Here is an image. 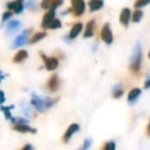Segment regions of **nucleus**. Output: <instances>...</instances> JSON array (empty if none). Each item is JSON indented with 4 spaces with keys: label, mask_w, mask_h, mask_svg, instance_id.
<instances>
[{
    "label": "nucleus",
    "mask_w": 150,
    "mask_h": 150,
    "mask_svg": "<svg viewBox=\"0 0 150 150\" xmlns=\"http://www.w3.org/2000/svg\"><path fill=\"white\" fill-rule=\"evenodd\" d=\"M94 30H95V20H92L90 21L88 24H86V31H84L83 37L84 38H90L94 35Z\"/></svg>",
    "instance_id": "nucleus-17"
},
{
    "label": "nucleus",
    "mask_w": 150,
    "mask_h": 150,
    "mask_svg": "<svg viewBox=\"0 0 150 150\" xmlns=\"http://www.w3.org/2000/svg\"><path fill=\"white\" fill-rule=\"evenodd\" d=\"M148 57H149V59H150V52H149V54H148Z\"/></svg>",
    "instance_id": "nucleus-36"
},
{
    "label": "nucleus",
    "mask_w": 150,
    "mask_h": 150,
    "mask_svg": "<svg viewBox=\"0 0 150 150\" xmlns=\"http://www.w3.org/2000/svg\"><path fill=\"white\" fill-rule=\"evenodd\" d=\"M125 93V88L121 84H116V86H113L112 90V97L114 99H119Z\"/></svg>",
    "instance_id": "nucleus-19"
},
{
    "label": "nucleus",
    "mask_w": 150,
    "mask_h": 150,
    "mask_svg": "<svg viewBox=\"0 0 150 150\" xmlns=\"http://www.w3.org/2000/svg\"><path fill=\"white\" fill-rule=\"evenodd\" d=\"M78 129H79V125L78 123H72L71 125H69V127L67 129V131L65 132L64 136H63V141L68 142L72 138V136L76 132H78Z\"/></svg>",
    "instance_id": "nucleus-9"
},
{
    "label": "nucleus",
    "mask_w": 150,
    "mask_h": 150,
    "mask_svg": "<svg viewBox=\"0 0 150 150\" xmlns=\"http://www.w3.org/2000/svg\"><path fill=\"white\" fill-rule=\"evenodd\" d=\"M116 148V145L113 141H109V142H106L103 146V149L104 150H114Z\"/></svg>",
    "instance_id": "nucleus-25"
},
{
    "label": "nucleus",
    "mask_w": 150,
    "mask_h": 150,
    "mask_svg": "<svg viewBox=\"0 0 150 150\" xmlns=\"http://www.w3.org/2000/svg\"><path fill=\"white\" fill-rule=\"evenodd\" d=\"M142 91L139 88H134L133 90L129 91V95H127V101L129 103H134L137 101V99L139 98V96L141 95Z\"/></svg>",
    "instance_id": "nucleus-14"
},
{
    "label": "nucleus",
    "mask_w": 150,
    "mask_h": 150,
    "mask_svg": "<svg viewBox=\"0 0 150 150\" xmlns=\"http://www.w3.org/2000/svg\"><path fill=\"white\" fill-rule=\"evenodd\" d=\"M45 36H46L45 32H37V33H35L31 37V39H30V43L31 44L36 43V42H38V41H40V40L43 39Z\"/></svg>",
    "instance_id": "nucleus-20"
},
{
    "label": "nucleus",
    "mask_w": 150,
    "mask_h": 150,
    "mask_svg": "<svg viewBox=\"0 0 150 150\" xmlns=\"http://www.w3.org/2000/svg\"><path fill=\"white\" fill-rule=\"evenodd\" d=\"M20 26H21V22L17 21V20H13V21H11L7 24L6 32L7 33H13V32H16L19 29Z\"/></svg>",
    "instance_id": "nucleus-18"
},
{
    "label": "nucleus",
    "mask_w": 150,
    "mask_h": 150,
    "mask_svg": "<svg viewBox=\"0 0 150 150\" xmlns=\"http://www.w3.org/2000/svg\"><path fill=\"white\" fill-rule=\"evenodd\" d=\"M48 29H52V30H54V29H60L62 28V22L60 21L59 19H54L47 26Z\"/></svg>",
    "instance_id": "nucleus-22"
},
{
    "label": "nucleus",
    "mask_w": 150,
    "mask_h": 150,
    "mask_svg": "<svg viewBox=\"0 0 150 150\" xmlns=\"http://www.w3.org/2000/svg\"><path fill=\"white\" fill-rule=\"evenodd\" d=\"M32 149H33V146L29 145V144H28V145H25L23 147V150H32Z\"/></svg>",
    "instance_id": "nucleus-34"
},
{
    "label": "nucleus",
    "mask_w": 150,
    "mask_h": 150,
    "mask_svg": "<svg viewBox=\"0 0 150 150\" xmlns=\"http://www.w3.org/2000/svg\"><path fill=\"white\" fill-rule=\"evenodd\" d=\"M104 5L103 0H90L88 1V7L91 11H97L101 9Z\"/></svg>",
    "instance_id": "nucleus-15"
},
{
    "label": "nucleus",
    "mask_w": 150,
    "mask_h": 150,
    "mask_svg": "<svg viewBox=\"0 0 150 150\" xmlns=\"http://www.w3.org/2000/svg\"><path fill=\"white\" fill-rule=\"evenodd\" d=\"M31 30H25L23 31L17 38L15 39V41L13 42L11 44V47L13 48H18V47H21V46L25 45L27 43L28 39H29V33Z\"/></svg>",
    "instance_id": "nucleus-6"
},
{
    "label": "nucleus",
    "mask_w": 150,
    "mask_h": 150,
    "mask_svg": "<svg viewBox=\"0 0 150 150\" xmlns=\"http://www.w3.org/2000/svg\"><path fill=\"white\" fill-rule=\"evenodd\" d=\"M82 28H83V25H82L81 23H76L74 26L72 27V29H71L70 33H69L68 35V38L69 39H74V38H76L78 35H79V33L82 31Z\"/></svg>",
    "instance_id": "nucleus-13"
},
{
    "label": "nucleus",
    "mask_w": 150,
    "mask_h": 150,
    "mask_svg": "<svg viewBox=\"0 0 150 150\" xmlns=\"http://www.w3.org/2000/svg\"><path fill=\"white\" fill-rule=\"evenodd\" d=\"M64 2V0H52V2H50V8L52 9H56L57 7L61 6Z\"/></svg>",
    "instance_id": "nucleus-26"
},
{
    "label": "nucleus",
    "mask_w": 150,
    "mask_h": 150,
    "mask_svg": "<svg viewBox=\"0 0 150 150\" xmlns=\"http://www.w3.org/2000/svg\"><path fill=\"white\" fill-rule=\"evenodd\" d=\"M13 105H11V107L9 106H7V107H5V106H1V111H3V113H4V116H5V118L6 119H11L13 118V115H11V108H13Z\"/></svg>",
    "instance_id": "nucleus-23"
},
{
    "label": "nucleus",
    "mask_w": 150,
    "mask_h": 150,
    "mask_svg": "<svg viewBox=\"0 0 150 150\" xmlns=\"http://www.w3.org/2000/svg\"><path fill=\"white\" fill-rule=\"evenodd\" d=\"M5 102V96H4V93L2 91H0V105L2 104V103Z\"/></svg>",
    "instance_id": "nucleus-33"
},
{
    "label": "nucleus",
    "mask_w": 150,
    "mask_h": 150,
    "mask_svg": "<svg viewBox=\"0 0 150 150\" xmlns=\"http://www.w3.org/2000/svg\"><path fill=\"white\" fill-rule=\"evenodd\" d=\"M91 145H92V140H91V139H86V141L83 142V145L81 146V149L82 150L88 149V148L91 147Z\"/></svg>",
    "instance_id": "nucleus-30"
},
{
    "label": "nucleus",
    "mask_w": 150,
    "mask_h": 150,
    "mask_svg": "<svg viewBox=\"0 0 150 150\" xmlns=\"http://www.w3.org/2000/svg\"><path fill=\"white\" fill-rule=\"evenodd\" d=\"M144 88H145L146 90H149V88H150V75H148L147 79L145 80V83H144Z\"/></svg>",
    "instance_id": "nucleus-32"
},
{
    "label": "nucleus",
    "mask_w": 150,
    "mask_h": 150,
    "mask_svg": "<svg viewBox=\"0 0 150 150\" xmlns=\"http://www.w3.org/2000/svg\"><path fill=\"white\" fill-rule=\"evenodd\" d=\"M24 1L25 0H15L7 3L6 7L9 11H13L15 13H22V11H24Z\"/></svg>",
    "instance_id": "nucleus-7"
},
{
    "label": "nucleus",
    "mask_w": 150,
    "mask_h": 150,
    "mask_svg": "<svg viewBox=\"0 0 150 150\" xmlns=\"http://www.w3.org/2000/svg\"><path fill=\"white\" fill-rule=\"evenodd\" d=\"M40 56L44 61V66H45L47 71H54L58 68L59 66V60L54 57H46L44 54L40 52Z\"/></svg>",
    "instance_id": "nucleus-5"
},
{
    "label": "nucleus",
    "mask_w": 150,
    "mask_h": 150,
    "mask_svg": "<svg viewBox=\"0 0 150 150\" xmlns=\"http://www.w3.org/2000/svg\"><path fill=\"white\" fill-rule=\"evenodd\" d=\"M27 58H28V52L27 50H19V52L15 54V57H13V63H22V62H24Z\"/></svg>",
    "instance_id": "nucleus-16"
},
{
    "label": "nucleus",
    "mask_w": 150,
    "mask_h": 150,
    "mask_svg": "<svg viewBox=\"0 0 150 150\" xmlns=\"http://www.w3.org/2000/svg\"><path fill=\"white\" fill-rule=\"evenodd\" d=\"M26 8L31 9V11H34V9H36L35 0H26Z\"/></svg>",
    "instance_id": "nucleus-27"
},
{
    "label": "nucleus",
    "mask_w": 150,
    "mask_h": 150,
    "mask_svg": "<svg viewBox=\"0 0 150 150\" xmlns=\"http://www.w3.org/2000/svg\"><path fill=\"white\" fill-rule=\"evenodd\" d=\"M142 17H143V11H141V8H136V11L133 13V16H132L131 20L134 23H139V22L141 21Z\"/></svg>",
    "instance_id": "nucleus-21"
},
{
    "label": "nucleus",
    "mask_w": 150,
    "mask_h": 150,
    "mask_svg": "<svg viewBox=\"0 0 150 150\" xmlns=\"http://www.w3.org/2000/svg\"><path fill=\"white\" fill-rule=\"evenodd\" d=\"M13 129L15 131H18L20 133H32L35 134L36 129L31 127L30 125H28V123H15V125L13 127Z\"/></svg>",
    "instance_id": "nucleus-10"
},
{
    "label": "nucleus",
    "mask_w": 150,
    "mask_h": 150,
    "mask_svg": "<svg viewBox=\"0 0 150 150\" xmlns=\"http://www.w3.org/2000/svg\"><path fill=\"white\" fill-rule=\"evenodd\" d=\"M147 134L150 136V121H149V123H148V125H147Z\"/></svg>",
    "instance_id": "nucleus-35"
},
{
    "label": "nucleus",
    "mask_w": 150,
    "mask_h": 150,
    "mask_svg": "<svg viewBox=\"0 0 150 150\" xmlns=\"http://www.w3.org/2000/svg\"><path fill=\"white\" fill-rule=\"evenodd\" d=\"M23 112H24V114H25L26 116H30V115H31V109H30L29 107L24 106V105H23Z\"/></svg>",
    "instance_id": "nucleus-31"
},
{
    "label": "nucleus",
    "mask_w": 150,
    "mask_h": 150,
    "mask_svg": "<svg viewBox=\"0 0 150 150\" xmlns=\"http://www.w3.org/2000/svg\"><path fill=\"white\" fill-rule=\"evenodd\" d=\"M59 86H60V80L57 74H54L52 76H50V78L47 80V83H46V88L50 92H56L58 91Z\"/></svg>",
    "instance_id": "nucleus-8"
},
{
    "label": "nucleus",
    "mask_w": 150,
    "mask_h": 150,
    "mask_svg": "<svg viewBox=\"0 0 150 150\" xmlns=\"http://www.w3.org/2000/svg\"><path fill=\"white\" fill-rule=\"evenodd\" d=\"M56 11V9L50 8V11H48L47 13L43 16V18H42V22H41V27L42 28L46 29L47 26H48V24H50V22L54 19V15H56V11Z\"/></svg>",
    "instance_id": "nucleus-12"
},
{
    "label": "nucleus",
    "mask_w": 150,
    "mask_h": 150,
    "mask_svg": "<svg viewBox=\"0 0 150 150\" xmlns=\"http://www.w3.org/2000/svg\"><path fill=\"white\" fill-rule=\"evenodd\" d=\"M142 59H143V54H142V46L140 42H137L134 48V54L132 57L131 64H129V70L133 74L138 75L141 71L142 66Z\"/></svg>",
    "instance_id": "nucleus-2"
},
{
    "label": "nucleus",
    "mask_w": 150,
    "mask_h": 150,
    "mask_svg": "<svg viewBox=\"0 0 150 150\" xmlns=\"http://www.w3.org/2000/svg\"><path fill=\"white\" fill-rule=\"evenodd\" d=\"M58 99H52V98H41V97L37 96L36 94H32L31 97V104L34 108L39 112H44L46 109L50 108L56 104Z\"/></svg>",
    "instance_id": "nucleus-1"
},
{
    "label": "nucleus",
    "mask_w": 150,
    "mask_h": 150,
    "mask_svg": "<svg viewBox=\"0 0 150 150\" xmlns=\"http://www.w3.org/2000/svg\"><path fill=\"white\" fill-rule=\"evenodd\" d=\"M71 5L70 7L71 11L73 13V15L76 17H80L86 11V3L83 0H71Z\"/></svg>",
    "instance_id": "nucleus-3"
},
{
    "label": "nucleus",
    "mask_w": 150,
    "mask_h": 150,
    "mask_svg": "<svg viewBox=\"0 0 150 150\" xmlns=\"http://www.w3.org/2000/svg\"><path fill=\"white\" fill-rule=\"evenodd\" d=\"M101 39L107 44H111L113 42V33L111 31L110 24L106 23L102 27L101 30Z\"/></svg>",
    "instance_id": "nucleus-4"
},
{
    "label": "nucleus",
    "mask_w": 150,
    "mask_h": 150,
    "mask_svg": "<svg viewBox=\"0 0 150 150\" xmlns=\"http://www.w3.org/2000/svg\"><path fill=\"white\" fill-rule=\"evenodd\" d=\"M11 16H13V13H11V11H6L3 13L2 15V22H6L7 20H9L11 18Z\"/></svg>",
    "instance_id": "nucleus-28"
},
{
    "label": "nucleus",
    "mask_w": 150,
    "mask_h": 150,
    "mask_svg": "<svg viewBox=\"0 0 150 150\" xmlns=\"http://www.w3.org/2000/svg\"><path fill=\"white\" fill-rule=\"evenodd\" d=\"M131 18H132V11L129 8L125 7L121 11L120 13V16H119V21L120 23L122 24L123 26H127L131 21Z\"/></svg>",
    "instance_id": "nucleus-11"
},
{
    "label": "nucleus",
    "mask_w": 150,
    "mask_h": 150,
    "mask_svg": "<svg viewBox=\"0 0 150 150\" xmlns=\"http://www.w3.org/2000/svg\"><path fill=\"white\" fill-rule=\"evenodd\" d=\"M50 2H52V0H42L40 5L43 9H48L50 6Z\"/></svg>",
    "instance_id": "nucleus-29"
},
{
    "label": "nucleus",
    "mask_w": 150,
    "mask_h": 150,
    "mask_svg": "<svg viewBox=\"0 0 150 150\" xmlns=\"http://www.w3.org/2000/svg\"><path fill=\"white\" fill-rule=\"evenodd\" d=\"M150 3V0H137L134 3V7L135 8H142V7L146 6Z\"/></svg>",
    "instance_id": "nucleus-24"
}]
</instances>
